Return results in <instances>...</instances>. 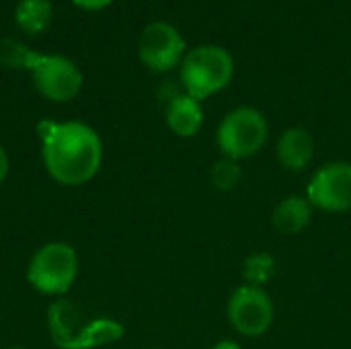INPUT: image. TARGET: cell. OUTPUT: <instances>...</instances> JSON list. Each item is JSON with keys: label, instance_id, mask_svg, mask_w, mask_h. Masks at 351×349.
Masks as SVG:
<instances>
[{"label": "cell", "instance_id": "cell-18", "mask_svg": "<svg viewBox=\"0 0 351 349\" xmlns=\"http://www.w3.org/2000/svg\"><path fill=\"white\" fill-rule=\"evenodd\" d=\"M8 167H10L8 154H6L4 146L0 144V185H2V183H4V179L8 177Z\"/></svg>", "mask_w": 351, "mask_h": 349}, {"label": "cell", "instance_id": "cell-6", "mask_svg": "<svg viewBox=\"0 0 351 349\" xmlns=\"http://www.w3.org/2000/svg\"><path fill=\"white\" fill-rule=\"evenodd\" d=\"M31 78L41 97L53 103H68L82 91L84 76L80 68L66 56L39 53L31 66Z\"/></svg>", "mask_w": 351, "mask_h": 349}, {"label": "cell", "instance_id": "cell-7", "mask_svg": "<svg viewBox=\"0 0 351 349\" xmlns=\"http://www.w3.org/2000/svg\"><path fill=\"white\" fill-rule=\"evenodd\" d=\"M226 315L230 325L245 337L265 335L276 321V306L265 288L243 284L228 300Z\"/></svg>", "mask_w": 351, "mask_h": 349}, {"label": "cell", "instance_id": "cell-20", "mask_svg": "<svg viewBox=\"0 0 351 349\" xmlns=\"http://www.w3.org/2000/svg\"><path fill=\"white\" fill-rule=\"evenodd\" d=\"M4 349H25V348H4Z\"/></svg>", "mask_w": 351, "mask_h": 349}, {"label": "cell", "instance_id": "cell-17", "mask_svg": "<svg viewBox=\"0 0 351 349\" xmlns=\"http://www.w3.org/2000/svg\"><path fill=\"white\" fill-rule=\"evenodd\" d=\"M78 8H82V10H103V8H107L113 0H72Z\"/></svg>", "mask_w": 351, "mask_h": 349}, {"label": "cell", "instance_id": "cell-19", "mask_svg": "<svg viewBox=\"0 0 351 349\" xmlns=\"http://www.w3.org/2000/svg\"><path fill=\"white\" fill-rule=\"evenodd\" d=\"M212 349H243L237 341H232V339H222V341H218V344H214Z\"/></svg>", "mask_w": 351, "mask_h": 349}, {"label": "cell", "instance_id": "cell-5", "mask_svg": "<svg viewBox=\"0 0 351 349\" xmlns=\"http://www.w3.org/2000/svg\"><path fill=\"white\" fill-rule=\"evenodd\" d=\"M269 140V121L257 107H237L224 115L216 132V144L226 158L245 160L259 154Z\"/></svg>", "mask_w": 351, "mask_h": 349}, {"label": "cell", "instance_id": "cell-11", "mask_svg": "<svg viewBox=\"0 0 351 349\" xmlns=\"http://www.w3.org/2000/svg\"><path fill=\"white\" fill-rule=\"evenodd\" d=\"M165 121L169 130L179 138H193L204 125V107L202 101L189 97L187 93L175 95L167 103Z\"/></svg>", "mask_w": 351, "mask_h": 349}, {"label": "cell", "instance_id": "cell-10", "mask_svg": "<svg viewBox=\"0 0 351 349\" xmlns=\"http://www.w3.org/2000/svg\"><path fill=\"white\" fill-rule=\"evenodd\" d=\"M315 150H317V144H315L313 134L300 125L286 130L280 136L278 146H276L280 165L292 173H300V171L308 169L315 158Z\"/></svg>", "mask_w": 351, "mask_h": 349}, {"label": "cell", "instance_id": "cell-2", "mask_svg": "<svg viewBox=\"0 0 351 349\" xmlns=\"http://www.w3.org/2000/svg\"><path fill=\"white\" fill-rule=\"evenodd\" d=\"M47 329L53 346L60 349H93L115 344L123 337V325L107 317H88V313L58 298L47 311Z\"/></svg>", "mask_w": 351, "mask_h": 349}, {"label": "cell", "instance_id": "cell-3", "mask_svg": "<svg viewBox=\"0 0 351 349\" xmlns=\"http://www.w3.org/2000/svg\"><path fill=\"white\" fill-rule=\"evenodd\" d=\"M234 76V58L226 47L206 43L185 53L181 62V84L197 101L224 91Z\"/></svg>", "mask_w": 351, "mask_h": 349}, {"label": "cell", "instance_id": "cell-8", "mask_svg": "<svg viewBox=\"0 0 351 349\" xmlns=\"http://www.w3.org/2000/svg\"><path fill=\"white\" fill-rule=\"evenodd\" d=\"M185 53V37L175 25L167 21H154L142 29L138 41V56L148 70L158 74L171 72L173 68L181 66Z\"/></svg>", "mask_w": 351, "mask_h": 349}, {"label": "cell", "instance_id": "cell-12", "mask_svg": "<svg viewBox=\"0 0 351 349\" xmlns=\"http://www.w3.org/2000/svg\"><path fill=\"white\" fill-rule=\"evenodd\" d=\"M313 214H315V206L308 202L306 195H288L276 206L271 224L280 234L294 237L308 228Z\"/></svg>", "mask_w": 351, "mask_h": 349}, {"label": "cell", "instance_id": "cell-1", "mask_svg": "<svg viewBox=\"0 0 351 349\" xmlns=\"http://www.w3.org/2000/svg\"><path fill=\"white\" fill-rule=\"evenodd\" d=\"M41 160L47 175L64 187L90 183L103 165V140L84 121H43Z\"/></svg>", "mask_w": 351, "mask_h": 349}, {"label": "cell", "instance_id": "cell-14", "mask_svg": "<svg viewBox=\"0 0 351 349\" xmlns=\"http://www.w3.org/2000/svg\"><path fill=\"white\" fill-rule=\"evenodd\" d=\"M274 276H276V257L265 251L249 255L243 263V278L249 286L263 288L274 280Z\"/></svg>", "mask_w": 351, "mask_h": 349}, {"label": "cell", "instance_id": "cell-13", "mask_svg": "<svg viewBox=\"0 0 351 349\" xmlns=\"http://www.w3.org/2000/svg\"><path fill=\"white\" fill-rule=\"evenodd\" d=\"M51 14L49 0H21L14 8V21L27 35H41L51 23Z\"/></svg>", "mask_w": 351, "mask_h": 349}, {"label": "cell", "instance_id": "cell-16", "mask_svg": "<svg viewBox=\"0 0 351 349\" xmlns=\"http://www.w3.org/2000/svg\"><path fill=\"white\" fill-rule=\"evenodd\" d=\"M210 179H212V185L218 191H232L243 181V169H241L239 160H232V158L224 156V158H220V160H216L212 165Z\"/></svg>", "mask_w": 351, "mask_h": 349}, {"label": "cell", "instance_id": "cell-4", "mask_svg": "<svg viewBox=\"0 0 351 349\" xmlns=\"http://www.w3.org/2000/svg\"><path fill=\"white\" fill-rule=\"evenodd\" d=\"M80 261L78 253L72 245L53 241L39 247L27 265V282L33 290L43 296H66L76 278H78Z\"/></svg>", "mask_w": 351, "mask_h": 349}, {"label": "cell", "instance_id": "cell-9", "mask_svg": "<svg viewBox=\"0 0 351 349\" xmlns=\"http://www.w3.org/2000/svg\"><path fill=\"white\" fill-rule=\"evenodd\" d=\"M306 197L315 210L341 214L351 210V163L335 160L323 165L306 187Z\"/></svg>", "mask_w": 351, "mask_h": 349}, {"label": "cell", "instance_id": "cell-15", "mask_svg": "<svg viewBox=\"0 0 351 349\" xmlns=\"http://www.w3.org/2000/svg\"><path fill=\"white\" fill-rule=\"evenodd\" d=\"M37 51H33L29 45L16 39H2L0 41V64L6 68H16V70H31L33 62L37 60Z\"/></svg>", "mask_w": 351, "mask_h": 349}]
</instances>
